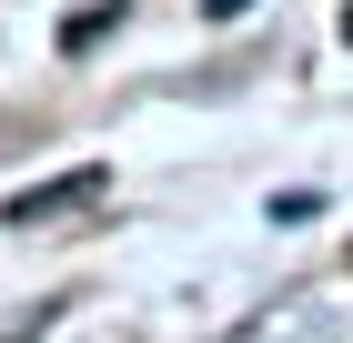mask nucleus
I'll return each instance as SVG.
<instances>
[{"instance_id":"1","label":"nucleus","mask_w":353,"mask_h":343,"mask_svg":"<svg viewBox=\"0 0 353 343\" xmlns=\"http://www.w3.org/2000/svg\"><path fill=\"white\" fill-rule=\"evenodd\" d=\"M71 202H101V161L61 172V182H41V192H10V222H51V212H71Z\"/></svg>"},{"instance_id":"2","label":"nucleus","mask_w":353,"mask_h":343,"mask_svg":"<svg viewBox=\"0 0 353 343\" xmlns=\"http://www.w3.org/2000/svg\"><path fill=\"white\" fill-rule=\"evenodd\" d=\"M111 21H121V0H111V10H81V21L61 30V41H71V51H91V41H101V30H111Z\"/></svg>"},{"instance_id":"3","label":"nucleus","mask_w":353,"mask_h":343,"mask_svg":"<svg viewBox=\"0 0 353 343\" xmlns=\"http://www.w3.org/2000/svg\"><path fill=\"white\" fill-rule=\"evenodd\" d=\"M202 10H212V21H232V10H252V0H202Z\"/></svg>"},{"instance_id":"4","label":"nucleus","mask_w":353,"mask_h":343,"mask_svg":"<svg viewBox=\"0 0 353 343\" xmlns=\"http://www.w3.org/2000/svg\"><path fill=\"white\" fill-rule=\"evenodd\" d=\"M343 30H353V10H343Z\"/></svg>"}]
</instances>
